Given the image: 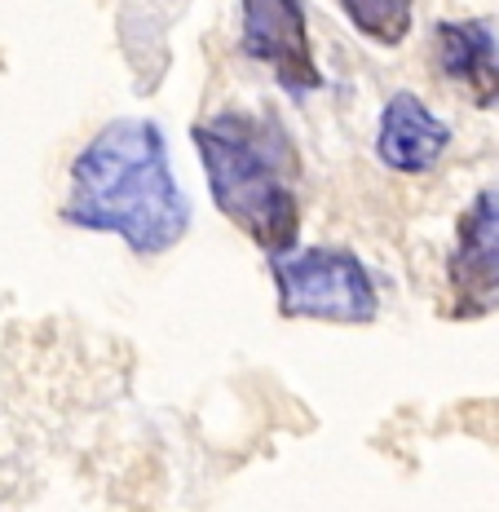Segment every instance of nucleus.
<instances>
[{
    "instance_id": "3",
    "label": "nucleus",
    "mask_w": 499,
    "mask_h": 512,
    "mask_svg": "<svg viewBox=\"0 0 499 512\" xmlns=\"http://www.w3.org/2000/svg\"><path fill=\"white\" fill-rule=\"evenodd\" d=\"M270 279L283 318L367 327L380 314L376 279L349 248H305L270 256Z\"/></svg>"
},
{
    "instance_id": "6",
    "label": "nucleus",
    "mask_w": 499,
    "mask_h": 512,
    "mask_svg": "<svg viewBox=\"0 0 499 512\" xmlns=\"http://www.w3.org/2000/svg\"><path fill=\"white\" fill-rule=\"evenodd\" d=\"M433 62L477 111L499 106V31L486 18H447L433 27Z\"/></svg>"
},
{
    "instance_id": "4",
    "label": "nucleus",
    "mask_w": 499,
    "mask_h": 512,
    "mask_svg": "<svg viewBox=\"0 0 499 512\" xmlns=\"http://www.w3.org/2000/svg\"><path fill=\"white\" fill-rule=\"evenodd\" d=\"M447 292L455 318H477L499 301V177L477 190L455 221Z\"/></svg>"
},
{
    "instance_id": "5",
    "label": "nucleus",
    "mask_w": 499,
    "mask_h": 512,
    "mask_svg": "<svg viewBox=\"0 0 499 512\" xmlns=\"http://www.w3.org/2000/svg\"><path fill=\"white\" fill-rule=\"evenodd\" d=\"M243 53L265 62L279 89L292 98L323 89L310 23H305V0H243Z\"/></svg>"
},
{
    "instance_id": "8",
    "label": "nucleus",
    "mask_w": 499,
    "mask_h": 512,
    "mask_svg": "<svg viewBox=\"0 0 499 512\" xmlns=\"http://www.w3.org/2000/svg\"><path fill=\"white\" fill-rule=\"evenodd\" d=\"M341 9L358 36L394 49L411 36V9H416V0H341Z\"/></svg>"
},
{
    "instance_id": "7",
    "label": "nucleus",
    "mask_w": 499,
    "mask_h": 512,
    "mask_svg": "<svg viewBox=\"0 0 499 512\" xmlns=\"http://www.w3.org/2000/svg\"><path fill=\"white\" fill-rule=\"evenodd\" d=\"M451 146V124L433 115L416 93H394L380 111L376 128V159L389 173L402 177H424L438 168V159Z\"/></svg>"
},
{
    "instance_id": "1",
    "label": "nucleus",
    "mask_w": 499,
    "mask_h": 512,
    "mask_svg": "<svg viewBox=\"0 0 499 512\" xmlns=\"http://www.w3.org/2000/svg\"><path fill=\"white\" fill-rule=\"evenodd\" d=\"M62 221L115 234L133 256H164L186 239L190 199L168 164V137L155 120H111L84 142L67 173Z\"/></svg>"
},
{
    "instance_id": "2",
    "label": "nucleus",
    "mask_w": 499,
    "mask_h": 512,
    "mask_svg": "<svg viewBox=\"0 0 499 512\" xmlns=\"http://www.w3.org/2000/svg\"><path fill=\"white\" fill-rule=\"evenodd\" d=\"M217 212L265 256L301 234V155L274 111H217L190 128Z\"/></svg>"
}]
</instances>
